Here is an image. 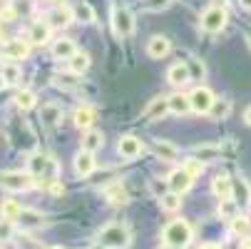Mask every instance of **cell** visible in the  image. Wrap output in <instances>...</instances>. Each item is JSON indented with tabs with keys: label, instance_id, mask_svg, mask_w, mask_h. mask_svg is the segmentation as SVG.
Listing matches in <instances>:
<instances>
[{
	"label": "cell",
	"instance_id": "1",
	"mask_svg": "<svg viewBox=\"0 0 251 249\" xmlns=\"http://www.w3.org/2000/svg\"><path fill=\"white\" fill-rule=\"evenodd\" d=\"M162 242H164V247H174V249L189 247V242H192V224L187 220H172L162 229Z\"/></svg>",
	"mask_w": 251,
	"mask_h": 249
},
{
	"label": "cell",
	"instance_id": "2",
	"mask_svg": "<svg viewBox=\"0 0 251 249\" xmlns=\"http://www.w3.org/2000/svg\"><path fill=\"white\" fill-rule=\"evenodd\" d=\"M100 244H104L107 249H127L132 242V234L125 224H110L100 232Z\"/></svg>",
	"mask_w": 251,
	"mask_h": 249
},
{
	"label": "cell",
	"instance_id": "3",
	"mask_svg": "<svg viewBox=\"0 0 251 249\" xmlns=\"http://www.w3.org/2000/svg\"><path fill=\"white\" fill-rule=\"evenodd\" d=\"M226 20H229V13H226V8L224 5H209L204 13H201V18H199V25H201V30L204 32H222L224 28H226Z\"/></svg>",
	"mask_w": 251,
	"mask_h": 249
},
{
	"label": "cell",
	"instance_id": "4",
	"mask_svg": "<svg viewBox=\"0 0 251 249\" xmlns=\"http://www.w3.org/2000/svg\"><path fill=\"white\" fill-rule=\"evenodd\" d=\"M32 185H35V177L30 172H23V169L0 172V187L8 192H27Z\"/></svg>",
	"mask_w": 251,
	"mask_h": 249
},
{
	"label": "cell",
	"instance_id": "5",
	"mask_svg": "<svg viewBox=\"0 0 251 249\" xmlns=\"http://www.w3.org/2000/svg\"><path fill=\"white\" fill-rule=\"evenodd\" d=\"M112 28H115V32L120 35V38H129V35L134 32V15H132V10L117 5L112 10Z\"/></svg>",
	"mask_w": 251,
	"mask_h": 249
},
{
	"label": "cell",
	"instance_id": "6",
	"mask_svg": "<svg viewBox=\"0 0 251 249\" xmlns=\"http://www.w3.org/2000/svg\"><path fill=\"white\" fill-rule=\"evenodd\" d=\"M214 100H217V97H214V92H211L209 87H204V85H199V87H194V90L189 92L192 110H194L197 115H209Z\"/></svg>",
	"mask_w": 251,
	"mask_h": 249
},
{
	"label": "cell",
	"instance_id": "7",
	"mask_svg": "<svg viewBox=\"0 0 251 249\" xmlns=\"http://www.w3.org/2000/svg\"><path fill=\"white\" fill-rule=\"evenodd\" d=\"M167 185H169V190H172V192H176V194H184V192H189V187L194 185V177H192L184 167H179V169H174V172L169 174Z\"/></svg>",
	"mask_w": 251,
	"mask_h": 249
},
{
	"label": "cell",
	"instance_id": "8",
	"mask_svg": "<svg viewBox=\"0 0 251 249\" xmlns=\"http://www.w3.org/2000/svg\"><path fill=\"white\" fill-rule=\"evenodd\" d=\"M231 199L236 202L239 209H246L251 204V185L244 180V177H234V185H231Z\"/></svg>",
	"mask_w": 251,
	"mask_h": 249
},
{
	"label": "cell",
	"instance_id": "9",
	"mask_svg": "<svg viewBox=\"0 0 251 249\" xmlns=\"http://www.w3.org/2000/svg\"><path fill=\"white\" fill-rule=\"evenodd\" d=\"M73 169H75L77 177H90V174L95 172V152L80 150V152L75 155V160H73Z\"/></svg>",
	"mask_w": 251,
	"mask_h": 249
},
{
	"label": "cell",
	"instance_id": "10",
	"mask_svg": "<svg viewBox=\"0 0 251 249\" xmlns=\"http://www.w3.org/2000/svg\"><path fill=\"white\" fill-rule=\"evenodd\" d=\"M169 50H172V43H169V38H164V35H152V38L147 40V55L154 57V60L167 57Z\"/></svg>",
	"mask_w": 251,
	"mask_h": 249
},
{
	"label": "cell",
	"instance_id": "11",
	"mask_svg": "<svg viewBox=\"0 0 251 249\" xmlns=\"http://www.w3.org/2000/svg\"><path fill=\"white\" fill-rule=\"evenodd\" d=\"M117 150H120V155H122L125 160H134V157L142 155V139L134 137V135H125V137L120 139Z\"/></svg>",
	"mask_w": 251,
	"mask_h": 249
},
{
	"label": "cell",
	"instance_id": "12",
	"mask_svg": "<svg viewBox=\"0 0 251 249\" xmlns=\"http://www.w3.org/2000/svg\"><path fill=\"white\" fill-rule=\"evenodd\" d=\"M73 120L80 130H90L97 120V110L92 108V105H80V108L75 110V115H73Z\"/></svg>",
	"mask_w": 251,
	"mask_h": 249
},
{
	"label": "cell",
	"instance_id": "13",
	"mask_svg": "<svg viewBox=\"0 0 251 249\" xmlns=\"http://www.w3.org/2000/svg\"><path fill=\"white\" fill-rule=\"evenodd\" d=\"M167 80H169L172 85H176V87L187 85V83L192 80V75H189V67H187V62H176V65H172V67L167 70Z\"/></svg>",
	"mask_w": 251,
	"mask_h": 249
},
{
	"label": "cell",
	"instance_id": "14",
	"mask_svg": "<svg viewBox=\"0 0 251 249\" xmlns=\"http://www.w3.org/2000/svg\"><path fill=\"white\" fill-rule=\"evenodd\" d=\"M27 53H30V48L23 40H10L5 45H0V55H5L8 60H23V57H27Z\"/></svg>",
	"mask_w": 251,
	"mask_h": 249
},
{
	"label": "cell",
	"instance_id": "15",
	"mask_svg": "<svg viewBox=\"0 0 251 249\" xmlns=\"http://www.w3.org/2000/svg\"><path fill=\"white\" fill-rule=\"evenodd\" d=\"M231 185H234V180L229 174H217L214 182H211V192L219 199H231Z\"/></svg>",
	"mask_w": 251,
	"mask_h": 249
},
{
	"label": "cell",
	"instance_id": "16",
	"mask_svg": "<svg viewBox=\"0 0 251 249\" xmlns=\"http://www.w3.org/2000/svg\"><path fill=\"white\" fill-rule=\"evenodd\" d=\"M27 40L32 45H45L50 40V25L48 23H32V28L27 32Z\"/></svg>",
	"mask_w": 251,
	"mask_h": 249
},
{
	"label": "cell",
	"instance_id": "17",
	"mask_svg": "<svg viewBox=\"0 0 251 249\" xmlns=\"http://www.w3.org/2000/svg\"><path fill=\"white\" fill-rule=\"evenodd\" d=\"M18 222H20L23 229H38V227H43V215L38 209H23Z\"/></svg>",
	"mask_w": 251,
	"mask_h": 249
},
{
	"label": "cell",
	"instance_id": "18",
	"mask_svg": "<svg viewBox=\"0 0 251 249\" xmlns=\"http://www.w3.org/2000/svg\"><path fill=\"white\" fill-rule=\"evenodd\" d=\"M169 112V97H154L150 105H147V110H145V117L154 120V117H162Z\"/></svg>",
	"mask_w": 251,
	"mask_h": 249
},
{
	"label": "cell",
	"instance_id": "19",
	"mask_svg": "<svg viewBox=\"0 0 251 249\" xmlns=\"http://www.w3.org/2000/svg\"><path fill=\"white\" fill-rule=\"evenodd\" d=\"M82 150H90V152H95V150H100L102 145H104V137H102V132L100 130H85V135H82Z\"/></svg>",
	"mask_w": 251,
	"mask_h": 249
},
{
	"label": "cell",
	"instance_id": "20",
	"mask_svg": "<svg viewBox=\"0 0 251 249\" xmlns=\"http://www.w3.org/2000/svg\"><path fill=\"white\" fill-rule=\"evenodd\" d=\"M192 110V102H189V95H182V92H176L169 97V112L174 115H187Z\"/></svg>",
	"mask_w": 251,
	"mask_h": 249
},
{
	"label": "cell",
	"instance_id": "21",
	"mask_svg": "<svg viewBox=\"0 0 251 249\" xmlns=\"http://www.w3.org/2000/svg\"><path fill=\"white\" fill-rule=\"evenodd\" d=\"M77 50H75V43L70 40V38H62V40H57L55 45H52V55L57 57V60H70Z\"/></svg>",
	"mask_w": 251,
	"mask_h": 249
},
{
	"label": "cell",
	"instance_id": "22",
	"mask_svg": "<svg viewBox=\"0 0 251 249\" xmlns=\"http://www.w3.org/2000/svg\"><path fill=\"white\" fill-rule=\"evenodd\" d=\"M104 199L110 204H115V207H120V204H127V192L120 182H115V185H110L104 190Z\"/></svg>",
	"mask_w": 251,
	"mask_h": 249
},
{
	"label": "cell",
	"instance_id": "23",
	"mask_svg": "<svg viewBox=\"0 0 251 249\" xmlns=\"http://www.w3.org/2000/svg\"><path fill=\"white\" fill-rule=\"evenodd\" d=\"M229 112H231V100H226V97L214 100L211 110H209L211 120H226V117H229Z\"/></svg>",
	"mask_w": 251,
	"mask_h": 249
},
{
	"label": "cell",
	"instance_id": "24",
	"mask_svg": "<svg viewBox=\"0 0 251 249\" xmlns=\"http://www.w3.org/2000/svg\"><path fill=\"white\" fill-rule=\"evenodd\" d=\"M40 117H43L45 125H57V122L62 120V108H57L55 102H48V105H43Z\"/></svg>",
	"mask_w": 251,
	"mask_h": 249
},
{
	"label": "cell",
	"instance_id": "25",
	"mask_svg": "<svg viewBox=\"0 0 251 249\" xmlns=\"http://www.w3.org/2000/svg\"><path fill=\"white\" fill-rule=\"evenodd\" d=\"M50 20H52L55 28H67L70 23L75 20V13L70 10V8H55V10L50 13Z\"/></svg>",
	"mask_w": 251,
	"mask_h": 249
},
{
	"label": "cell",
	"instance_id": "26",
	"mask_svg": "<svg viewBox=\"0 0 251 249\" xmlns=\"http://www.w3.org/2000/svg\"><path fill=\"white\" fill-rule=\"evenodd\" d=\"M20 212H23V207H20V204H18L15 199H3V202H0V215H3V220L18 222Z\"/></svg>",
	"mask_w": 251,
	"mask_h": 249
},
{
	"label": "cell",
	"instance_id": "27",
	"mask_svg": "<svg viewBox=\"0 0 251 249\" xmlns=\"http://www.w3.org/2000/svg\"><path fill=\"white\" fill-rule=\"evenodd\" d=\"M67 67L73 70L75 75H82L85 70L90 67V55H87V53H75L73 57L67 60Z\"/></svg>",
	"mask_w": 251,
	"mask_h": 249
},
{
	"label": "cell",
	"instance_id": "28",
	"mask_svg": "<svg viewBox=\"0 0 251 249\" xmlns=\"http://www.w3.org/2000/svg\"><path fill=\"white\" fill-rule=\"evenodd\" d=\"M154 152H157V157H162L164 162H172V160H176V155H179V150L172 145V142H167V139H159V142H157Z\"/></svg>",
	"mask_w": 251,
	"mask_h": 249
},
{
	"label": "cell",
	"instance_id": "29",
	"mask_svg": "<svg viewBox=\"0 0 251 249\" xmlns=\"http://www.w3.org/2000/svg\"><path fill=\"white\" fill-rule=\"evenodd\" d=\"M159 204H162V209L164 212H176L179 207H182V194H176V192H164L162 197H159Z\"/></svg>",
	"mask_w": 251,
	"mask_h": 249
},
{
	"label": "cell",
	"instance_id": "30",
	"mask_svg": "<svg viewBox=\"0 0 251 249\" xmlns=\"http://www.w3.org/2000/svg\"><path fill=\"white\" fill-rule=\"evenodd\" d=\"M73 13H75V20H80V23H95V10H92L90 3H82L80 0Z\"/></svg>",
	"mask_w": 251,
	"mask_h": 249
},
{
	"label": "cell",
	"instance_id": "31",
	"mask_svg": "<svg viewBox=\"0 0 251 249\" xmlns=\"http://www.w3.org/2000/svg\"><path fill=\"white\" fill-rule=\"evenodd\" d=\"M15 105L25 112V110H32L35 108V92L32 90H20L18 95H15Z\"/></svg>",
	"mask_w": 251,
	"mask_h": 249
},
{
	"label": "cell",
	"instance_id": "32",
	"mask_svg": "<svg viewBox=\"0 0 251 249\" xmlns=\"http://www.w3.org/2000/svg\"><path fill=\"white\" fill-rule=\"evenodd\" d=\"M0 75H3V80H5L8 85H15V83L20 80V67H18L15 62H5L3 70H0Z\"/></svg>",
	"mask_w": 251,
	"mask_h": 249
},
{
	"label": "cell",
	"instance_id": "33",
	"mask_svg": "<svg viewBox=\"0 0 251 249\" xmlns=\"http://www.w3.org/2000/svg\"><path fill=\"white\" fill-rule=\"evenodd\" d=\"M219 155V147L217 145H197L194 147V157H199L201 162H209Z\"/></svg>",
	"mask_w": 251,
	"mask_h": 249
},
{
	"label": "cell",
	"instance_id": "34",
	"mask_svg": "<svg viewBox=\"0 0 251 249\" xmlns=\"http://www.w3.org/2000/svg\"><path fill=\"white\" fill-rule=\"evenodd\" d=\"M187 67H189V75H192V80H204V75H206V67H204V62H201L199 57H189V60H187Z\"/></svg>",
	"mask_w": 251,
	"mask_h": 249
},
{
	"label": "cell",
	"instance_id": "35",
	"mask_svg": "<svg viewBox=\"0 0 251 249\" xmlns=\"http://www.w3.org/2000/svg\"><path fill=\"white\" fill-rule=\"evenodd\" d=\"M249 229H251V222H249L246 217L236 215V217L231 220V232H234V234H239V237H246V234H249Z\"/></svg>",
	"mask_w": 251,
	"mask_h": 249
},
{
	"label": "cell",
	"instance_id": "36",
	"mask_svg": "<svg viewBox=\"0 0 251 249\" xmlns=\"http://www.w3.org/2000/svg\"><path fill=\"white\" fill-rule=\"evenodd\" d=\"M192 177H197V174H201L204 172V162L199 160V157H189V160H184V165H182Z\"/></svg>",
	"mask_w": 251,
	"mask_h": 249
},
{
	"label": "cell",
	"instance_id": "37",
	"mask_svg": "<svg viewBox=\"0 0 251 249\" xmlns=\"http://www.w3.org/2000/svg\"><path fill=\"white\" fill-rule=\"evenodd\" d=\"M236 209H239V207H236V202H234V199H222V207H219V212H222V215H224L229 222L236 217Z\"/></svg>",
	"mask_w": 251,
	"mask_h": 249
},
{
	"label": "cell",
	"instance_id": "38",
	"mask_svg": "<svg viewBox=\"0 0 251 249\" xmlns=\"http://www.w3.org/2000/svg\"><path fill=\"white\" fill-rule=\"evenodd\" d=\"M13 234H15L13 222H10V220H0V242H10Z\"/></svg>",
	"mask_w": 251,
	"mask_h": 249
},
{
	"label": "cell",
	"instance_id": "39",
	"mask_svg": "<svg viewBox=\"0 0 251 249\" xmlns=\"http://www.w3.org/2000/svg\"><path fill=\"white\" fill-rule=\"evenodd\" d=\"M172 3V0H145V8L147 10H162Z\"/></svg>",
	"mask_w": 251,
	"mask_h": 249
},
{
	"label": "cell",
	"instance_id": "40",
	"mask_svg": "<svg viewBox=\"0 0 251 249\" xmlns=\"http://www.w3.org/2000/svg\"><path fill=\"white\" fill-rule=\"evenodd\" d=\"M18 247L20 249H35V242L30 237H18Z\"/></svg>",
	"mask_w": 251,
	"mask_h": 249
},
{
	"label": "cell",
	"instance_id": "41",
	"mask_svg": "<svg viewBox=\"0 0 251 249\" xmlns=\"http://www.w3.org/2000/svg\"><path fill=\"white\" fill-rule=\"evenodd\" d=\"M239 249H251V239H249V237H244V239H241V244H239Z\"/></svg>",
	"mask_w": 251,
	"mask_h": 249
},
{
	"label": "cell",
	"instance_id": "42",
	"mask_svg": "<svg viewBox=\"0 0 251 249\" xmlns=\"http://www.w3.org/2000/svg\"><path fill=\"white\" fill-rule=\"evenodd\" d=\"M199 249H222L219 244H214V242H206V244H201Z\"/></svg>",
	"mask_w": 251,
	"mask_h": 249
},
{
	"label": "cell",
	"instance_id": "43",
	"mask_svg": "<svg viewBox=\"0 0 251 249\" xmlns=\"http://www.w3.org/2000/svg\"><path fill=\"white\" fill-rule=\"evenodd\" d=\"M239 5H241L244 10H251V0H239Z\"/></svg>",
	"mask_w": 251,
	"mask_h": 249
},
{
	"label": "cell",
	"instance_id": "44",
	"mask_svg": "<svg viewBox=\"0 0 251 249\" xmlns=\"http://www.w3.org/2000/svg\"><path fill=\"white\" fill-rule=\"evenodd\" d=\"M244 120L251 125V108H246V112H244Z\"/></svg>",
	"mask_w": 251,
	"mask_h": 249
},
{
	"label": "cell",
	"instance_id": "45",
	"mask_svg": "<svg viewBox=\"0 0 251 249\" xmlns=\"http://www.w3.org/2000/svg\"><path fill=\"white\" fill-rule=\"evenodd\" d=\"M90 249H107V247H104V244H100V242H95V244H92Z\"/></svg>",
	"mask_w": 251,
	"mask_h": 249
},
{
	"label": "cell",
	"instance_id": "46",
	"mask_svg": "<svg viewBox=\"0 0 251 249\" xmlns=\"http://www.w3.org/2000/svg\"><path fill=\"white\" fill-rule=\"evenodd\" d=\"M5 85H8V83H5V80H3V75H0V90H3V87H5Z\"/></svg>",
	"mask_w": 251,
	"mask_h": 249
},
{
	"label": "cell",
	"instance_id": "47",
	"mask_svg": "<svg viewBox=\"0 0 251 249\" xmlns=\"http://www.w3.org/2000/svg\"><path fill=\"white\" fill-rule=\"evenodd\" d=\"M246 40H249V48H251V32H249V35H246Z\"/></svg>",
	"mask_w": 251,
	"mask_h": 249
},
{
	"label": "cell",
	"instance_id": "48",
	"mask_svg": "<svg viewBox=\"0 0 251 249\" xmlns=\"http://www.w3.org/2000/svg\"><path fill=\"white\" fill-rule=\"evenodd\" d=\"M52 249H62V247H52Z\"/></svg>",
	"mask_w": 251,
	"mask_h": 249
},
{
	"label": "cell",
	"instance_id": "49",
	"mask_svg": "<svg viewBox=\"0 0 251 249\" xmlns=\"http://www.w3.org/2000/svg\"><path fill=\"white\" fill-rule=\"evenodd\" d=\"M0 38H3V30H0Z\"/></svg>",
	"mask_w": 251,
	"mask_h": 249
},
{
	"label": "cell",
	"instance_id": "50",
	"mask_svg": "<svg viewBox=\"0 0 251 249\" xmlns=\"http://www.w3.org/2000/svg\"><path fill=\"white\" fill-rule=\"evenodd\" d=\"M167 249H174V247H167Z\"/></svg>",
	"mask_w": 251,
	"mask_h": 249
}]
</instances>
